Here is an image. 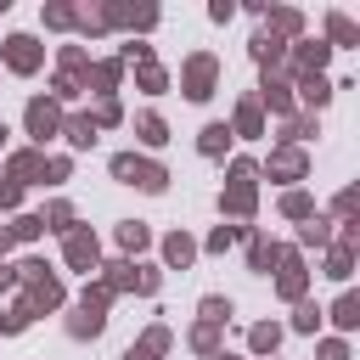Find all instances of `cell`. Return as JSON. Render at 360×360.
<instances>
[{
    "instance_id": "obj_1",
    "label": "cell",
    "mask_w": 360,
    "mask_h": 360,
    "mask_svg": "<svg viewBox=\"0 0 360 360\" xmlns=\"http://www.w3.org/2000/svg\"><path fill=\"white\" fill-rule=\"evenodd\" d=\"M253 180H259V169L242 158V163H231V186H225V197H219V208L225 214H236V219H248L253 214Z\"/></svg>"
},
{
    "instance_id": "obj_2",
    "label": "cell",
    "mask_w": 360,
    "mask_h": 360,
    "mask_svg": "<svg viewBox=\"0 0 360 360\" xmlns=\"http://www.w3.org/2000/svg\"><path fill=\"white\" fill-rule=\"evenodd\" d=\"M112 174H118L124 186H141V191H163V186H169V174H163L158 163L135 158V152H118V158H112Z\"/></svg>"
},
{
    "instance_id": "obj_3",
    "label": "cell",
    "mask_w": 360,
    "mask_h": 360,
    "mask_svg": "<svg viewBox=\"0 0 360 360\" xmlns=\"http://www.w3.org/2000/svg\"><path fill=\"white\" fill-rule=\"evenodd\" d=\"M214 79H219V62H214L208 51H197V56L186 62V73H180V90H186L191 101H208V96H214Z\"/></svg>"
},
{
    "instance_id": "obj_4",
    "label": "cell",
    "mask_w": 360,
    "mask_h": 360,
    "mask_svg": "<svg viewBox=\"0 0 360 360\" xmlns=\"http://www.w3.org/2000/svg\"><path fill=\"white\" fill-rule=\"evenodd\" d=\"M276 264H281V281H276V292H281V298H292V304H304L309 270L298 264V253H292V248H281V259H276Z\"/></svg>"
},
{
    "instance_id": "obj_5",
    "label": "cell",
    "mask_w": 360,
    "mask_h": 360,
    "mask_svg": "<svg viewBox=\"0 0 360 360\" xmlns=\"http://www.w3.org/2000/svg\"><path fill=\"white\" fill-rule=\"evenodd\" d=\"M360 45V22L349 11H326V51H354Z\"/></svg>"
},
{
    "instance_id": "obj_6",
    "label": "cell",
    "mask_w": 360,
    "mask_h": 360,
    "mask_svg": "<svg viewBox=\"0 0 360 360\" xmlns=\"http://www.w3.org/2000/svg\"><path fill=\"white\" fill-rule=\"evenodd\" d=\"M326 39H298V51H292V79H309V73H321L326 68Z\"/></svg>"
},
{
    "instance_id": "obj_7",
    "label": "cell",
    "mask_w": 360,
    "mask_h": 360,
    "mask_svg": "<svg viewBox=\"0 0 360 360\" xmlns=\"http://www.w3.org/2000/svg\"><path fill=\"white\" fill-rule=\"evenodd\" d=\"M264 169H270V180H304V169H309V158H304L298 146H276Z\"/></svg>"
},
{
    "instance_id": "obj_8",
    "label": "cell",
    "mask_w": 360,
    "mask_h": 360,
    "mask_svg": "<svg viewBox=\"0 0 360 360\" xmlns=\"http://www.w3.org/2000/svg\"><path fill=\"white\" fill-rule=\"evenodd\" d=\"M6 62H11L17 73H34V68H39V45H34L28 34H11V39H6Z\"/></svg>"
},
{
    "instance_id": "obj_9",
    "label": "cell",
    "mask_w": 360,
    "mask_h": 360,
    "mask_svg": "<svg viewBox=\"0 0 360 360\" xmlns=\"http://www.w3.org/2000/svg\"><path fill=\"white\" fill-rule=\"evenodd\" d=\"M259 101H264L270 112H287V118H292V84H287L281 73H264V90H259Z\"/></svg>"
},
{
    "instance_id": "obj_10",
    "label": "cell",
    "mask_w": 360,
    "mask_h": 360,
    "mask_svg": "<svg viewBox=\"0 0 360 360\" xmlns=\"http://www.w3.org/2000/svg\"><path fill=\"white\" fill-rule=\"evenodd\" d=\"M248 51H253V62H264V73H270V68H276V62L287 56V45H281V39L270 34V28H259V34L248 39Z\"/></svg>"
},
{
    "instance_id": "obj_11",
    "label": "cell",
    "mask_w": 360,
    "mask_h": 360,
    "mask_svg": "<svg viewBox=\"0 0 360 360\" xmlns=\"http://www.w3.org/2000/svg\"><path fill=\"white\" fill-rule=\"evenodd\" d=\"M292 90H298V101H304V107H315V112L332 101V79H326V73H309V79H298Z\"/></svg>"
},
{
    "instance_id": "obj_12",
    "label": "cell",
    "mask_w": 360,
    "mask_h": 360,
    "mask_svg": "<svg viewBox=\"0 0 360 360\" xmlns=\"http://www.w3.org/2000/svg\"><path fill=\"white\" fill-rule=\"evenodd\" d=\"M231 135H264V112H259V96H242L236 101V124Z\"/></svg>"
},
{
    "instance_id": "obj_13",
    "label": "cell",
    "mask_w": 360,
    "mask_h": 360,
    "mask_svg": "<svg viewBox=\"0 0 360 360\" xmlns=\"http://www.w3.org/2000/svg\"><path fill=\"white\" fill-rule=\"evenodd\" d=\"M28 129H34L39 141H45V135H56V101H45V96H39V101H28Z\"/></svg>"
},
{
    "instance_id": "obj_14",
    "label": "cell",
    "mask_w": 360,
    "mask_h": 360,
    "mask_svg": "<svg viewBox=\"0 0 360 360\" xmlns=\"http://www.w3.org/2000/svg\"><path fill=\"white\" fill-rule=\"evenodd\" d=\"M326 276H332V281H349V276H354V248L338 242V236H332V253H326Z\"/></svg>"
},
{
    "instance_id": "obj_15",
    "label": "cell",
    "mask_w": 360,
    "mask_h": 360,
    "mask_svg": "<svg viewBox=\"0 0 360 360\" xmlns=\"http://www.w3.org/2000/svg\"><path fill=\"white\" fill-rule=\"evenodd\" d=\"M326 315H332V326H338V332H354V326H360V292H343Z\"/></svg>"
},
{
    "instance_id": "obj_16",
    "label": "cell",
    "mask_w": 360,
    "mask_h": 360,
    "mask_svg": "<svg viewBox=\"0 0 360 360\" xmlns=\"http://www.w3.org/2000/svg\"><path fill=\"white\" fill-rule=\"evenodd\" d=\"M68 264H79V270L96 264V236H90V231H73V236H68Z\"/></svg>"
},
{
    "instance_id": "obj_17",
    "label": "cell",
    "mask_w": 360,
    "mask_h": 360,
    "mask_svg": "<svg viewBox=\"0 0 360 360\" xmlns=\"http://www.w3.org/2000/svg\"><path fill=\"white\" fill-rule=\"evenodd\" d=\"M298 242H304V248H332V219H321V214H309V225L298 231Z\"/></svg>"
},
{
    "instance_id": "obj_18",
    "label": "cell",
    "mask_w": 360,
    "mask_h": 360,
    "mask_svg": "<svg viewBox=\"0 0 360 360\" xmlns=\"http://www.w3.org/2000/svg\"><path fill=\"white\" fill-rule=\"evenodd\" d=\"M270 34H276V39H287V34H304V17H298L292 6H281V11H270Z\"/></svg>"
},
{
    "instance_id": "obj_19",
    "label": "cell",
    "mask_w": 360,
    "mask_h": 360,
    "mask_svg": "<svg viewBox=\"0 0 360 360\" xmlns=\"http://www.w3.org/2000/svg\"><path fill=\"white\" fill-rule=\"evenodd\" d=\"M197 146H202V158H219V152H225V146H231V124H208V129H202V141H197Z\"/></svg>"
},
{
    "instance_id": "obj_20",
    "label": "cell",
    "mask_w": 360,
    "mask_h": 360,
    "mask_svg": "<svg viewBox=\"0 0 360 360\" xmlns=\"http://www.w3.org/2000/svg\"><path fill=\"white\" fill-rule=\"evenodd\" d=\"M248 343H253V354H276L281 326H276V321H264V326H253V332H248Z\"/></svg>"
},
{
    "instance_id": "obj_21",
    "label": "cell",
    "mask_w": 360,
    "mask_h": 360,
    "mask_svg": "<svg viewBox=\"0 0 360 360\" xmlns=\"http://www.w3.org/2000/svg\"><path fill=\"white\" fill-rule=\"evenodd\" d=\"M135 129H141V141H146V146H163V141H169V129H163V118H158V112H141V118H135Z\"/></svg>"
},
{
    "instance_id": "obj_22",
    "label": "cell",
    "mask_w": 360,
    "mask_h": 360,
    "mask_svg": "<svg viewBox=\"0 0 360 360\" xmlns=\"http://www.w3.org/2000/svg\"><path fill=\"white\" fill-rule=\"evenodd\" d=\"M281 214H287V219H309V214H315L309 191H287V197H281Z\"/></svg>"
},
{
    "instance_id": "obj_23",
    "label": "cell",
    "mask_w": 360,
    "mask_h": 360,
    "mask_svg": "<svg viewBox=\"0 0 360 360\" xmlns=\"http://www.w3.org/2000/svg\"><path fill=\"white\" fill-rule=\"evenodd\" d=\"M191 253H197V242H191V236H180V231H174V236L163 242V259H169V264H186Z\"/></svg>"
},
{
    "instance_id": "obj_24",
    "label": "cell",
    "mask_w": 360,
    "mask_h": 360,
    "mask_svg": "<svg viewBox=\"0 0 360 360\" xmlns=\"http://www.w3.org/2000/svg\"><path fill=\"white\" fill-rule=\"evenodd\" d=\"M248 259H253V270H270V264L281 259V248H276V242H264V236H253V248H248Z\"/></svg>"
},
{
    "instance_id": "obj_25",
    "label": "cell",
    "mask_w": 360,
    "mask_h": 360,
    "mask_svg": "<svg viewBox=\"0 0 360 360\" xmlns=\"http://www.w3.org/2000/svg\"><path fill=\"white\" fill-rule=\"evenodd\" d=\"M309 135H315V118H309V112H292V118H287V141L298 146V141H309Z\"/></svg>"
},
{
    "instance_id": "obj_26",
    "label": "cell",
    "mask_w": 360,
    "mask_h": 360,
    "mask_svg": "<svg viewBox=\"0 0 360 360\" xmlns=\"http://www.w3.org/2000/svg\"><path fill=\"white\" fill-rule=\"evenodd\" d=\"M11 174H17V180H34V174H45V163H39L34 152H17V158H11Z\"/></svg>"
},
{
    "instance_id": "obj_27",
    "label": "cell",
    "mask_w": 360,
    "mask_h": 360,
    "mask_svg": "<svg viewBox=\"0 0 360 360\" xmlns=\"http://www.w3.org/2000/svg\"><path fill=\"white\" fill-rule=\"evenodd\" d=\"M321 315H326L321 304H298V315H292V326H298V332H321Z\"/></svg>"
},
{
    "instance_id": "obj_28",
    "label": "cell",
    "mask_w": 360,
    "mask_h": 360,
    "mask_svg": "<svg viewBox=\"0 0 360 360\" xmlns=\"http://www.w3.org/2000/svg\"><path fill=\"white\" fill-rule=\"evenodd\" d=\"M163 343H169V332H163V326H158V332H146V343H141V349H129V354H124V360H152V354H158V349H163Z\"/></svg>"
},
{
    "instance_id": "obj_29",
    "label": "cell",
    "mask_w": 360,
    "mask_h": 360,
    "mask_svg": "<svg viewBox=\"0 0 360 360\" xmlns=\"http://www.w3.org/2000/svg\"><path fill=\"white\" fill-rule=\"evenodd\" d=\"M68 141H73V146H90V141H96V124H90V118H68Z\"/></svg>"
},
{
    "instance_id": "obj_30",
    "label": "cell",
    "mask_w": 360,
    "mask_h": 360,
    "mask_svg": "<svg viewBox=\"0 0 360 360\" xmlns=\"http://www.w3.org/2000/svg\"><path fill=\"white\" fill-rule=\"evenodd\" d=\"M202 321H208V326L231 321V298H202Z\"/></svg>"
},
{
    "instance_id": "obj_31",
    "label": "cell",
    "mask_w": 360,
    "mask_h": 360,
    "mask_svg": "<svg viewBox=\"0 0 360 360\" xmlns=\"http://www.w3.org/2000/svg\"><path fill=\"white\" fill-rule=\"evenodd\" d=\"M118 242H124V248H146V225H141V219L118 225Z\"/></svg>"
},
{
    "instance_id": "obj_32",
    "label": "cell",
    "mask_w": 360,
    "mask_h": 360,
    "mask_svg": "<svg viewBox=\"0 0 360 360\" xmlns=\"http://www.w3.org/2000/svg\"><path fill=\"white\" fill-rule=\"evenodd\" d=\"M315 360H349V343H343V338H321Z\"/></svg>"
},
{
    "instance_id": "obj_33",
    "label": "cell",
    "mask_w": 360,
    "mask_h": 360,
    "mask_svg": "<svg viewBox=\"0 0 360 360\" xmlns=\"http://www.w3.org/2000/svg\"><path fill=\"white\" fill-rule=\"evenodd\" d=\"M191 343H197V349H202V354H214V349H219V332H214V326H208V321H202V326H197V332H191Z\"/></svg>"
},
{
    "instance_id": "obj_34",
    "label": "cell",
    "mask_w": 360,
    "mask_h": 360,
    "mask_svg": "<svg viewBox=\"0 0 360 360\" xmlns=\"http://www.w3.org/2000/svg\"><path fill=\"white\" fill-rule=\"evenodd\" d=\"M45 22H51V28H68V22H73V6H45Z\"/></svg>"
},
{
    "instance_id": "obj_35",
    "label": "cell",
    "mask_w": 360,
    "mask_h": 360,
    "mask_svg": "<svg viewBox=\"0 0 360 360\" xmlns=\"http://www.w3.org/2000/svg\"><path fill=\"white\" fill-rule=\"evenodd\" d=\"M141 84H146V90H163V68H158V62H141Z\"/></svg>"
},
{
    "instance_id": "obj_36",
    "label": "cell",
    "mask_w": 360,
    "mask_h": 360,
    "mask_svg": "<svg viewBox=\"0 0 360 360\" xmlns=\"http://www.w3.org/2000/svg\"><path fill=\"white\" fill-rule=\"evenodd\" d=\"M354 202H360V191H338V202H332L338 219H354Z\"/></svg>"
},
{
    "instance_id": "obj_37",
    "label": "cell",
    "mask_w": 360,
    "mask_h": 360,
    "mask_svg": "<svg viewBox=\"0 0 360 360\" xmlns=\"http://www.w3.org/2000/svg\"><path fill=\"white\" fill-rule=\"evenodd\" d=\"M45 219H51V231H68V225H73V208H68V202H56Z\"/></svg>"
},
{
    "instance_id": "obj_38",
    "label": "cell",
    "mask_w": 360,
    "mask_h": 360,
    "mask_svg": "<svg viewBox=\"0 0 360 360\" xmlns=\"http://www.w3.org/2000/svg\"><path fill=\"white\" fill-rule=\"evenodd\" d=\"M231 242H236V231H231V225H219V231H214V236H208V248H214V253H225V248H231Z\"/></svg>"
},
{
    "instance_id": "obj_39",
    "label": "cell",
    "mask_w": 360,
    "mask_h": 360,
    "mask_svg": "<svg viewBox=\"0 0 360 360\" xmlns=\"http://www.w3.org/2000/svg\"><path fill=\"white\" fill-rule=\"evenodd\" d=\"M208 17H214V22H231V17H236V6H231V0H214V6H208Z\"/></svg>"
},
{
    "instance_id": "obj_40",
    "label": "cell",
    "mask_w": 360,
    "mask_h": 360,
    "mask_svg": "<svg viewBox=\"0 0 360 360\" xmlns=\"http://www.w3.org/2000/svg\"><path fill=\"white\" fill-rule=\"evenodd\" d=\"M219 360H236V354H219Z\"/></svg>"
}]
</instances>
